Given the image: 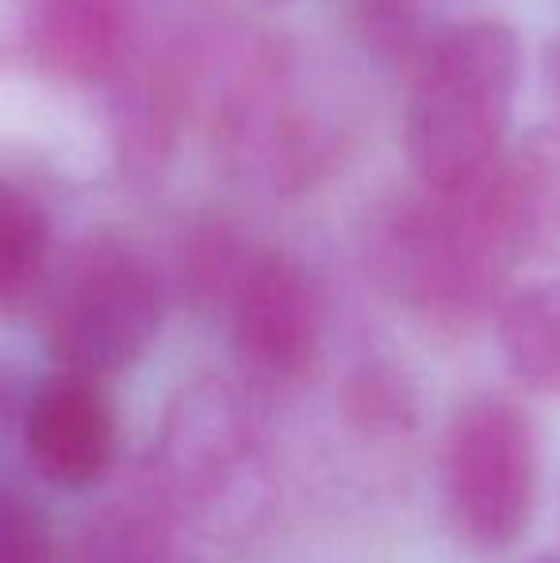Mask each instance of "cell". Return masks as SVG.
<instances>
[{
	"instance_id": "9a60e30c",
	"label": "cell",
	"mask_w": 560,
	"mask_h": 563,
	"mask_svg": "<svg viewBox=\"0 0 560 563\" xmlns=\"http://www.w3.org/2000/svg\"><path fill=\"white\" fill-rule=\"evenodd\" d=\"M530 563H560V552H549V556H538V560H530Z\"/></svg>"
},
{
	"instance_id": "30bf717a",
	"label": "cell",
	"mask_w": 560,
	"mask_h": 563,
	"mask_svg": "<svg viewBox=\"0 0 560 563\" xmlns=\"http://www.w3.org/2000/svg\"><path fill=\"white\" fill-rule=\"evenodd\" d=\"M51 276V219L23 188L0 180V314L20 311Z\"/></svg>"
},
{
	"instance_id": "ba28073f",
	"label": "cell",
	"mask_w": 560,
	"mask_h": 563,
	"mask_svg": "<svg viewBox=\"0 0 560 563\" xmlns=\"http://www.w3.org/2000/svg\"><path fill=\"white\" fill-rule=\"evenodd\" d=\"M74 563H208L193 526L142 475L131 490L100 506L81 529Z\"/></svg>"
},
{
	"instance_id": "8992f818",
	"label": "cell",
	"mask_w": 560,
	"mask_h": 563,
	"mask_svg": "<svg viewBox=\"0 0 560 563\" xmlns=\"http://www.w3.org/2000/svg\"><path fill=\"white\" fill-rule=\"evenodd\" d=\"M120 430L105 379L54 368L23 407V449L35 472L62 490H89L112 472Z\"/></svg>"
},
{
	"instance_id": "6da1fadb",
	"label": "cell",
	"mask_w": 560,
	"mask_h": 563,
	"mask_svg": "<svg viewBox=\"0 0 560 563\" xmlns=\"http://www.w3.org/2000/svg\"><path fill=\"white\" fill-rule=\"evenodd\" d=\"M523 46L499 20L441 23L411 62L404 150L415 180L464 192L503 165Z\"/></svg>"
},
{
	"instance_id": "7a4b0ae2",
	"label": "cell",
	"mask_w": 560,
	"mask_h": 563,
	"mask_svg": "<svg viewBox=\"0 0 560 563\" xmlns=\"http://www.w3.org/2000/svg\"><path fill=\"white\" fill-rule=\"evenodd\" d=\"M193 529L250 521L273 479V445L257 391L196 379L169 402L146 472Z\"/></svg>"
},
{
	"instance_id": "277c9868",
	"label": "cell",
	"mask_w": 560,
	"mask_h": 563,
	"mask_svg": "<svg viewBox=\"0 0 560 563\" xmlns=\"http://www.w3.org/2000/svg\"><path fill=\"white\" fill-rule=\"evenodd\" d=\"M541 445L510 395L480 391L453 410L441 441V514L464 552L492 560L526 537L538 506Z\"/></svg>"
},
{
	"instance_id": "8fae6325",
	"label": "cell",
	"mask_w": 560,
	"mask_h": 563,
	"mask_svg": "<svg viewBox=\"0 0 560 563\" xmlns=\"http://www.w3.org/2000/svg\"><path fill=\"white\" fill-rule=\"evenodd\" d=\"M342 418L361 445L392 449L407 441L419 422V402L404 376L384 361H365L342 387Z\"/></svg>"
},
{
	"instance_id": "9c48e42d",
	"label": "cell",
	"mask_w": 560,
	"mask_h": 563,
	"mask_svg": "<svg viewBox=\"0 0 560 563\" xmlns=\"http://www.w3.org/2000/svg\"><path fill=\"white\" fill-rule=\"evenodd\" d=\"M495 338L515 384L560 402V280L507 291L495 311Z\"/></svg>"
},
{
	"instance_id": "3957f363",
	"label": "cell",
	"mask_w": 560,
	"mask_h": 563,
	"mask_svg": "<svg viewBox=\"0 0 560 563\" xmlns=\"http://www.w3.org/2000/svg\"><path fill=\"white\" fill-rule=\"evenodd\" d=\"M162 322V276L123 238L92 234L43 284V341L54 368L112 379L154 349Z\"/></svg>"
},
{
	"instance_id": "5bb4252c",
	"label": "cell",
	"mask_w": 560,
	"mask_h": 563,
	"mask_svg": "<svg viewBox=\"0 0 560 563\" xmlns=\"http://www.w3.org/2000/svg\"><path fill=\"white\" fill-rule=\"evenodd\" d=\"M549 66H553V89H557V97H560V43L553 46V62H549Z\"/></svg>"
},
{
	"instance_id": "5b68a950",
	"label": "cell",
	"mask_w": 560,
	"mask_h": 563,
	"mask_svg": "<svg viewBox=\"0 0 560 563\" xmlns=\"http://www.w3.org/2000/svg\"><path fill=\"white\" fill-rule=\"evenodd\" d=\"M216 319L231 338L242 384L257 395L299 391L327 349V299L292 253L254 245Z\"/></svg>"
},
{
	"instance_id": "7c38bea8",
	"label": "cell",
	"mask_w": 560,
	"mask_h": 563,
	"mask_svg": "<svg viewBox=\"0 0 560 563\" xmlns=\"http://www.w3.org/2000/svg\"><path fill=\"white\" fill-rule=\"evenodd\" d=\"M0 563H58L51 526L12 490H0Z\"/></svg>"
},
{
	"instance_id": "52a82bcc",
	"label": "cell",
	"mask_w": 560,
	"mask_h": 563,
	"mask_svg": "<svg viewBox=\"0 0 560 563\" xmlns=\"http://www.w3.org/2000/svg\"><path fill=\"white\" fill-rule=\"evenodd\" d=\"M31 51L69 81L120 74L131 35V0H28Z\"/></svg>"
},
{
	"instance_id": "4fadbf2b",
	"label": "cell",
	"mask_w": 560,
	"mask_h": 563,
	"mask_svg": "<svg viewBox=\"0 0 560 563\" xmlns=\"http://www.w3.org/2000/svg\"><path fill=\"white\" fill-rule=\"evenodd\" d=\"M8 415H12V391H8V379L0 376V426H4Z\"/></svg>"
}]
</instances>
